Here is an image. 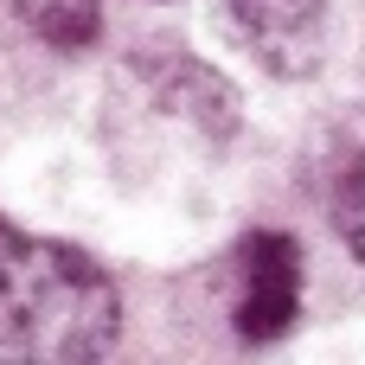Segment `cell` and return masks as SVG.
Returning <instances> with one entry per match:
<instances>
[{"mask_svg":"<svg viewBox=\"0 0 365 365\" xmlns=\"http://www.w3.org/2000/svg\"><path fill=\"white\" fill-rule=\"evenodd\" d=\"M122 334V295L96 257L0 218V365H96Z\"/></svg>","mask_w":365,"mask_h":365,"instance_id":"6da1fadb","label":"cell"},{"mask_svg":"<svg viewBox=\"0 0 365 365\" xmlns=\"http://www.w3.org/2000/svg\"><path fill=\"white\" fill-rule=\"evenodd\" d=\"M302 314V244L289 231H257L237 250V334L276 340Z\"/></svg>","mask_w":365,"mask_h":365,"instance_id":"7a4b0ae2","label":"cell"},{"mask_svg":"<svg viewBox=\"0 0 365 365\" xmlns=\"http://www.w3.org/2000/svg\"><path fill=\"white\" fill-rule=\"evenodd\" d=\"M237 38L257 51L263 71L276 77H308L321 71L327 51V0H225Z\"/></svg>","mask_w":365,"mask_h":365,"instance_id":"3957f363","label":"cell"},{"mask_svg":"<svg viewBox=\"0 0 365 365\" xmlns=\"http://www.w3.org/2000/svg\"><path fill=\"white\" fill-rule=\"evenodd\" d=\"M141 83H148L154 109H167V115L192 122V128H199V135H212V141H225V135L237 128V90H231L218 71H205L199 58H186V51L141 58Z\"/></svg>","mask_w":365,"mask_h":365,"instance_id":"277c9868","label":"cell"},{"mask_svg":"<svg viewBox=\"0 0 365 365\" xmlns=\"http://www.w3.org/2000/svg\"><path fill=\"white\" fill-rule=\"evenodd\" d=\"M19 26L51 45V51H90L103 38V6L96 0H19Z\"/></svg>","mask_w":365,"mask_h":365,"instance_id":"5b68a950","label":"cell"},{"mask_svg":"<svg viewBox=\"0 0 365 365\" xmlns=\"http://www.w3.org/2000/svg\"><path fill=\"white\" fill-rule=\"evenodd\" d=\"M340 225H346V237H353V250L365 257V192H359V199H346V205H340Z\"/></svg>","mask_w":365,"mask_h":365,"instance_id":"8992f818","label":"cell"}]
</instances>
